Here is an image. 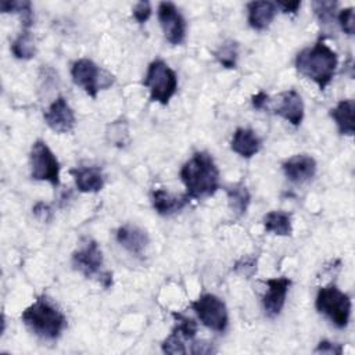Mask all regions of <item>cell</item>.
Instances as JSON below:
<instances>
[{
	"label": "cell",
	"instance_id": "6da1fadb",
	"mask_svg": "<svg viewBox=\"0 0 355 355\" xmlns=\"http://www.w3.org/2000/svg\"><path fill=\"white\" fill-rule=\"evenodd\" d=\"M179 175L190 200L209 197L219 189L220 173L212 155L207 151L194 153L183 164Z\"/></svg>",
	"mask_w": 355,
	"mask_h": 355
},
{
	"label": "cell",
	"instance_id": "7a4b0ae2",
	"mask_svg": "<svg viewBox=\"0 0 355 355\" xmlns=\"http://www.w3.org/2000/svg\"><path fill=\"white\" fill-rule=\"evenodd\" d=\"M337 65V53L322 39L312 47L301 50L295 57V69L298 73L315 82L320 90H324L330 85Z\"/></svg>",
	"mask_w": 355,
	"mask_h": 355
},
{
	"label": "cell",
	"instance_id": "3957f363",
	"mask_svg": "<svg viewBox=\"0 0 355 355\" xmlns=\"http://www.w3.org/2000/svg\"><path fill=\"white\" fill-rule=\"evenodd\" d=\"M24 324L37 337L57 340L67 327V318L57 304L46 294L39 295L21 315Z\"/></svg>",
	"mask_w": 355,
	"mask_h": 355
},
{
	"label": "cell",
	"instance_id": "277c9868",
	"mask_svg": "<svg viewBox=\"0 0 355 355\" xmlns=\"http://www.w3.org/2000/svg\"><path fill=\"white\" fill-rule=\"evenodd\" d=\"M71 262L75 270L87 279L96 277L104 288H110L112 286V273L103 268V251L96 240L85 239L72 252Z\"/></svg>",
	"mask_w": 355,
	"mask_h": 355
},
{
	"label": "cell",
	"instance_id": "5b68a950",
	"mask_svg": "<svg viewBox=\"0 0 355 355\" xmlns=\"http://www.w3.org/2000/svg\"><path fill=\"white\" fill-rule=\"evenodd\" d=\"M143 85L150 92V100L161 105H168L178 90L176 72L162 60L150 62Z\"/></svg>",
	"mask_w": 355,
	"mask_h": 355
},
{
	"label": "cell",
	"instance_id": "8992f818",
	"mask_svg": "<svg viewBox=\"0 0 355 355\" xmlns=\"http://www.w3.org/2000/svg\"><path fill=\"white\" fill-rule=\"evenodd\" d=\"M315 306L318 312L329 318L336 327H347L351 316V298L336 284H329L318 290Z\"/></svg>",
	"mask_w": 355,
	"mask_h": 355
},
{
	"label": "cell",
	"instance_id": "52a82bcc",
	"mask_svg": "<svg viewBox=\"0 0 355 355\" xmlns=\"http://www.w3.org/2000/svg\"><path fill=\"white\" fill-rule=\"evenodd\" d=\"M71 78L73 83L85 90L92 98L97 97L100 90L112 86L115 78L105 69H101L90 58H79L71 67Z\"/></svg>",
	"mask_w": 355,
	"mask_h": 355
},
{
	"label": "cell",
	"instance_id": "ba28073f",
	"mask_svg": "<svg viewBox=\"0 0 355 355\" xmlns=\"http://www.w3.org/2000/svg\"><path fill=\"white\" fill-rule=\"evenodd\" d=\"M29 162H31V176L33 180L49 182L54 187L60 184L61 165L55 154L51 151V148L47 146L44 140H36L32 144Z\"/></svg>",
	"mask_w": 355,
	"mask_h": 355
},
{
	"label": "cell",
	"instance_id": "9c48e42d",
	"mask_svg": "<svg viewBox=\"0 0 355 355\" xmlns=\"http://www.w3.org/2000/svg\"><path fill=\"white\" fill-rule=\"evenodd\" d=\"M191 309L198 316L200 322L208 329L222 333L227 329L229 313L226 304L215 294L205 293L191 302Z\"/></svg>",
	"mask_w": 355,
	"mask_h": 355
},
{
	"label": "cell",
	"instance_id": "30bf717a",
	"mask_svg": "<svg viewBox=\"0 0 355 355\" xmlns=\"http://www.w3.org/2000/svg\"><path fill=\"white\" fill-rule=\"evenodd\" d=\"M158 21L165 39L173 44H182L186 39V19L171 1H162L158 6Z\"/></svg>",
	"mask_w": 355,
	"mask_h": 355
},
{
	"label": "cell",
	"instance_id": "8fae6325",
	"mask_svg": "<svg viewBox=\"0 0 355 355\" xmlns=\"http://www.w3.org/2000/svg\"><path fill=\"white\" fill-rule=\"evenodd\" d=\"M43 119L46 125L55 133H69L75 128V112L68 104L67 98L57 97L43 112Z\"/></svg>",
	"mask_w": 355,
	"mask_h": 355
},
{
	"label": "cell",
	"instance_id": "7c38bea8",
	"mask_svg": "<svg viewBox=\"0 0 355 355\" xmlns=\"http://www.w3.org/2000/svg\"><path fill=\"white\" fill-rule=\"evenodd\" d=\"M265 284L268 288L262 298L263 311L266 316L276 318L280 315V312L284 308L286 297L291 286V280L286 276H280V277H272L265 280Z\"/></svg>",
	"mask_w": 355,
	"mask_h": 355
},
{
	"label": "cell",
	"instance_id": "4fadbf2b",
	"mask_svg": "<svg viewBox=\"0 0 355 355\" xmlns=\"http://www.w3.org/2000/svg\"><path fill=\"white\" fill-rule=\"evenodd\" d=\"M277 104L272 108V112L286 119L294 128H298L304 119V101L301 94L294 90H286L277 96Z\"/></svg>",
	"mask_w": 355,
	"mask_h": 355
},
{
	"label": "cell",
	"instance_id": "5bb4252c",
	"mask_svg": "<svg viewBox=\"0 0 355 355\" xmlns=\"http://www.w3.org/2000/svg\"><path fill=\"white\" fill-rule=\"evenodd\" d=\"M286 178L293 183H305L316 173L318 165L313 157L308 154H295L282 165Z\"/></svg>",
	"mask_w": 355,
	"mask_h": 355
},
{
	"label": "cell",
	"instance_id": "9a60e30c",
	"mask_svg": "<svg viewBox=\"0 0 355 355\" xmlns=\"http://www.w3.org/2000/svg\"><path fill=\"white\" fill-rule=\"evenodd\" d=\"M116 241L132 255L140 257L146 251L150 243V237L144 229L132 223H126L118 227Z\"/></svg>",
	"mask_w": 355,
	"mask_h": 355
},
{
	"label": "cell",
	"instance_id": "2e32d148",
	"mask_svg": "<svg viewBox=\"0 0 355 355\" xmlns=\"http://www.w3.org/2000/svg\"><path fill=\"white\" fill-rule=\"evenodd\" d=\"M189 201L190 198L186 194L175 196L165 189H154L151 191L153 208L161 216H169L182 211L189 204Z\"/></svg>",
	"mask_w": 355,
	"mask_h": 355
},
{
	"label": "cell",
	"instance_id": "e0dca14e",
	"mask_svg": "<svg viewBox=\"0 0 355 355\" xmlns=\"http://www.w3.org/2000/svg\"><path fill=\"white\" fill-rule=\"evenodd\" d=\"M248 25L255 31H265L269 28L277 14V6L273 1H250L247 4Z\"/></svg>",
	"mask_w": 355,
	"mask_h": 355
},
{
	"label": "cell",
	"instance_id": "ac0fdd59",
	"mask_svg": "<svg viewBox=\"0 0 355 355\" xmlns=\"http://www.w3.org/2000/svg\"><path fill=\"white\" fill-rule=\"evenodd\" d=\"M76 189L80 193H97L104 187V173L100 166H80L71 169Z\"/></svg>",
	"mask_w": 355,
	"mask_h": 355
},
{
	"label": "cell",
	"instance_id": "d6986e66",
	"mask_svg": "<svg viewBox=\"0 0 355 355\" xmlns=\"http://www.w3.org/2000/svg\"><path fill=\"white\" fill-rule=\"evenodd\" d=\"M262 147V141L258 135L250 128H237L233 133L230 148L243 158L254 157Z\"/></svg>",
	"mask_w": 355,
	"mask_h": 355
},
{
	"label": "cell",
	"instance_id": "ffe728a7",
	"mask_svg": "<svg viewBox=\"0 0 355 355\" xmlns=\"http://www.w3.org/2000/svg\"><path fill=\"white\" fill-rule=\"evenodd\" d=\"M354 111H355V101L352 98L341 100L336 104L334 108L330 110V116L337 125V129L341 135L352 136L355 132L354 125Z\"/></svg>",
	"mask_w": 355,
	"mask_h": 355
},
{
	"label": "cell",
	"instance_id": "44dd1931",
	"mask_svg": "<svg viewBox=\"0 0 355 355\" xmlns=\"http://www.w3.org/2000/svg\"><path fill=\"white\" fill-rule=\"evenodd\" d=\"M226 197L230 211L237 216H243L251 202V194L244 183H234L226 189Z\"/></svg>",
	"mask_w": 355,
	"mask_h": 355
},
{
	"label": "cell",
	"instance_id": "7402d4cb",
	"mask_svg": "<svg viewBox=\"0 0 355 355\" xmlns=\"http://www.w3.org/2000/svg\"><path fill=\"white\" fill-rule=\"evenodd\" d=\"M265 232L276 236H290L293 232L291 214L286 211H270L262 219Z\"/></svg>",
	"mask_w": 355,
	"mask_h": 355
},
{
	"label": "cell",
	"instance_id": "603a6c76",
	"mask_svg": "<svg viewBox=\"0 0 355 355\" xmlns=\"http://www.w3.org/2000/svg\"><path fill=\"white\" fill-rule=\"evenodd\" d=\"M11 53L18 60H31L36 55V44L31 31H21V33L11 43Z\"/></svg>",
	"mask_w": 355,
	"mask_h": 355
},
{
	"label": "cell",
	"instance_id": "cb8c5ba5",
	"mask_svg": "<svg viewBox=\"0 0 355 355\" xmlns=\"http://www.w3.org/2000/svg\"><path fill=\"white\" fill-rule=\"evenodd\" d=\"M214 57L216 58V61L227 68V69H233L237 65V58H239V44L234 40H226L223 42L215 51H214Z\"/></svg>",
	"mask_w": 355,
	"mask_h": 355
},
{
	"label": "cell",
	"instance_id": "d4e9b609",
	"mask_svg": "<svg viewBox=\"0 0 355 355\" xmlns=\"http://www.w3.org/2000/svg\"><path fill=\"white\" fill-rule=\"evenodd\" d=\"M107 139L118 147H123L129 140L128 123L125 121H115L107 128Z\"/></svg>",
	"mask_w": 355,
	"mask_h": 355
},
{
	"label": "cell",
	"instance_id": "484cf974",
	"mask_svg": "<svg viewBox=\"0 0 355 355\" xmlns=\"http://www.w3.org/2000/svg\"><path fill=\"white\" fill-rule=\"evenodd\" d=\"M172 315H173V318H175V320H176V324H175L173 329H175L183 338H186V340H193L194 336H196V333H197V323H196L191 318H189V316H186V315H183V313H176V312H173Z\"/></svg>",
	"mask_w": 355,
	"mask_h": 355
},
{
	"label": "cell",
	"instance_id": "4316f807",
	"mask_svg": "<svg viewBox=\"0 0 355 355\" xmlns=\"http://www.w3.org/2000/svg\"><path fill=\"white\" fill-rule=\"evenodd\" d=\"M183 337L173 329L172 333L164 340L161 348L165 354H186V348L183 344Z\"/></svg>",
	"mask_w": 355,
	"mask_h": 355
},
{
	"label": "cell",
	"instance_id": "83f0119b",
	"mask_svg": "<svg viewBox=\"0 0 355 355\" xmlns=\"http://www.w3.org/2000/svg\"><path fill=\"white\" fill-rule=\"evenodd\" d=\"M0 10L1 12H17L19 15L33 11L32 3L28 0H1Z\"/></svg>",
	"mask_w": 355,
	"mask_h": 355
},
{
	"label": "cell",
	"instance_id": "f1b7e54d",
	"mask_svg": "<svg viewBox=\"0 0 355 355\" xmlns=\"http://www.w3.org/2000/svg\"><path fill=\"white\" fill-rule=\"evenodd\" d=\"M336 6H337L336 1H313V10L319 21L324 24H327L331 18H334Z\"/></svg>",
	"mask_w": 355,
	"mask_h": 355
},
{
	"label": "cell",
	"instance_id": "f546056e",
	"mask_svg": "<svg viewBox=\"0 0 355 355\" xmlns=\"http://www.w3.org/2000/svg\"><path fill=\"white\" fill-rule=\"evenodd\" d=\"M337 19H338V24L343 29L344 33L352 36L354 32H355V22H354V8L352 7H347V8H343L338 15H337Z\"/></svg>",
	"mask_w": 355,
	"mask_h": 355
},
{
	"label": "cell",
	"instance_id": "4dcf8cb0",
	"mask_svg": "<svg viewBox=\"0 0 355 355\" xmlns=\"http://www.w3.org/2000/svg\"><path fill=\"white\" fill-rule=\"evenodd\" d=\"M132 15L139 24H144L151 15V4L148 1H139L132 10Z\"/></svg>",
	"mask_w": 355,
	"mask_h": 355
},
{
	"label": "cell",
	"instance_id": "1f68e13d",
	"mask_svg": "<svg viewBox=\"0 0 355 355\" xmlns=\"http://www.w3.org/2000/svg\"><path fill=\"white\" fill-rule=\"evenodd\" d=\"M315 354H330V355H341L343 354V345L337 343H331L327 340H322L318 347L313 351Z\"/></svg>",
	"mask_w": 355,
	"mask_h": 355
},
{
	"label": "cell",
	"instance_id": "d6a6232c",
	"mask_svg": "<svg viewBox=\"0 0 355 355\" xmlns=\"http://www.w3.org/2000/svg\"><path fill=\"white\" fill-rule=\"evenodd\" d=\"M190 352L194 355H209V354H215L216 348L212 343L205 341V340H197L191 344Z\"/></svg>",
	"mask_w": 355,
	"mask_h": 355
},
{
	"label": "cell",
	"instance_id": "836d02e7",
	"mask_svg": "<svg viewBox=\"0 0 355 355\" xmlns=\"http://www.w3.org/2000/svg\"><path fill=\"white\" fill-rule=\"evenodd\" d=\"M32 212L42 222H49L51 219V216H53V209L50 208V205L46 204V202H42V201H39V202H36L33 205Z\"/></svg>",
	"mask_w": 355,
	"mask_h": 355
},
{
	"label": "cell",
	"instance_id": "e575fe53",
	"mask_svg": "<svg viewBox=\"0 0 355 355\" xmlns=\"http://www.w3.org/2000/svg\"><path fill=\"white\" fill-rule=\"evenodd\" d=\"M234 270L241 273V275H244V276H250V275H252L257 270V262L252 258L241 259L240 262L236 263Z\"/></svg>",
	"mask_w": 355,
	"mask_h": 355
},
{
	"label": "cell",
	"instance_id": "d590c367",
	"mask_svg": "<svg viewBox=\"0 0 355 355\" xmlns=\"http://www.w3.org/2000/svg\"><path fill=\"white\" fill-rule=\"evenodd\" d=\"M251 103H252V107L255 110H265L268 107V103H269V96L265 92L261 90V92L255 93L251 97Z\"/></svg>",
	"mask_w": 355,
	"mask_h": 355
},
{
	"label": "cell",
	"instance_id": "8d00e7d4",
	"mask_svg": "<svg viewBox=\"0 0 355 355\" xmlns=\"http://www.w3.org/2000/svg\"><path fill=\"white\" fill-rule=\"evenodd\" d=\"M277 8H280L283 12H290V14H297L298 8L301 7V1H276Z\"/></svg>",
	"mask_w": 355,
	"mask_h": 355
}]
</instances>
